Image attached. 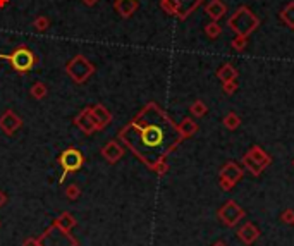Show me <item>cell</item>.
I'll return each instance as SVG.
<instances>
[{
  "label": "cell",
  "instance_id": "5b68a950",
  "mask_svg": "<svg viewBox=\"0 0 294 246\" xmlns=\"http://www.w3.org/2000/svg\"><path fill=\"white\" fill-rule=\"evenodd\" d=\"M202 2L203 0H160V7L169 16H176L181 21H184Z\"/></svg>",
  "mask_w": 294,
  "mask_h": 246
},
{
  "label": "cell",
  "instance_id": "3957f363",
  "mask_svg": "<svg viewBox=\"0 0 294 246\" xmlns=\"http://www.w3.org/2000/svg\"><path fill=\"white\" fill-rule=\"evenodd\" d=\"M2 61H7L16 73L26 74L33 69L36 64H40V57L28 47V45H19L17 48H14V52L10 54H0Z\"/></svg>",
  "mask_w": 294,
  "mask_h": 246
},
{
  "label": "cell",
  "instance_id": "d6986e66",
  "mask_svg": "<svg viewBox=\"0 0 294 246\" xmlns=\"http://www.w3.org/2000/svg\"><path fill=\"white\" fill-rule=\"evenodd\" d=\"M246 45H248V38H246V36H237L236 35V38L230 42V47H232L236 52H243L244 48H246Z\"/></svg>",
  "mask_w": 294,
  "mask_h": 246
},
{
  "label": "cell",
  "instance_id": "7402d4cb",
  "mask_svg": "<svg viewBox=\"0 0 294 246\" xmlns=\"http://www.w3.org/2000/svg\"><path fill=\"white\" fill-rule=\"evenodd\" d=\"M224 124H225L229 129H236L237 124H239V117H237L236 114H229V115H227V117L224 119Z\"/></svg>",
  "mask_w": 294,
  "mask_h": 246
},
{
  "label": "cell",
  "instance_id": "ba28073f",
  "mask_svg": "<svg viewBox=\"0 0 294 246\" xmlns=\"http://www.w3.org/2000/svg\"><path fill=\"white\" fill-rule=\"evenodd\" d=\"M205 12L208 14V17H210L212 21H220L227 14V5L222 0H210V2L205 5Z\"/></svg>",
  "mask_w": 294,
  "mask_h": 246
},
{
  "label": "cell",
  "instance_id": "9c48e42d",
  "mask_svg": "<svg viewBox=\"0 0 294 246\" xmlns=\"http://www.w3.org/2000/svg\"><path fill=\"white\" fill-rule=\"evenodd\" d=\"M241 176H243V170H241L234 162H229L224 167V170H222V177H224V181H227L229 184L236 182Z\"/></svg>",
  "mask_w": 294,
  "mask_h": 246
},
{
  "label": "cell",
  "instance_id": "277c9868",
  "mask_svg": "<svg viewBox=\"0 0 294 246\" xmlns=\"http://www.w3.org/2000/svg\"><path fill=\"white\" fill-rule=\"evenodd\" d=\"M66 73L69 74L74 83L81 84L95 73V66H93L84 55H76V57H73L68 64H66Z\"/></svg>",
  "mask_w": 294,
  "mask_h": 246
},
{
  "label": "cell",
  "instance_id": "ffe728a7",
  "mask_svg": "<svg viewBox=\"0 0 294 246\" xmlns=\"http://www.w3.org/2000/svg\"><path fill=\"white\" fill-rule=\"evenodd\" d=\"M31 95L35 96V98H43V96L47 95V86L43 83H35L33 84V88H31Z\"/></svg>",
  "mask_w": 294,
  "mask_h": 246
},
{
  "label": "cell",
  "instance_id": "e0dca14e",
  "mask_svg": "<svg viewBox=\"0 0 294 246\" xmlns=\"http://www.w3.org/2000/svg\"><path fill=\"white\" fill-rule=\"evenodd\" d=\"M179 131L182 134V138H186V136H189V134H193L196 131V124L191 121V119H184L182 124L179 126Z\"/></svg>",
  "mask_w": 294,
  "mask_h": 246
},
{
  "label": "cell",
  "instance_id": "ac0fdd59",
  "mask_svg": "<svg viewBox=\"0 0 294 246\" xmlns=\"http://www.w3.org/2000/svg\"><path fill=\"white\" fill-rule=\"evenodd\" d=\"M103 154H105L107 159H110V160H115V159H119V157H121L122 150H121V148H119L115 143H110L109 147H107L105 150H103Z\"/></svg>",
  "mask_w": 294,
  "mask_h": 246
},
{
  "label": "cell",
  "instance_id": "7c38bea8",
  "mask_svg": "<svg viewBox=\"0 0 294 246\" xmlns=\"http://www.w3.org/2000/svg\"><path fill=\"white\" fill-rule=\"evenodd\" d=\"M0 126H2L7 133H12L16 128H19V119H17L12 112H7V114L0 119Z\"/></svg>",
  "mask_w": 294,
  "mask_h": 246
},
{
  "label": "cell",
  "instance_id": "7a4b0ae2",
  "mask_svg": "<svg viewBox=\"0 0 294 246\" xmlns=\"http://www.w3.org/2000/svg\"><path fill=\"white\" fill-rule=\"evenodd\" d=\"M227 26L236 33L237 36H248L260 26V17L253 14V10L246 5H241L236 12L227 19Z\"/></svg>",
  "mask_w": 294,
  "mask_h": 246
},
{
  "label": "cell",
  "instance_id": "2e32d148",
  "mask_svg": "<svg viewBox=\"0 0 294 246\" xmlns=\"http://www.w3.org/2000/svg\"><path fill=\"white\" fill-rule=\"evenodd\" d=\"M33 28H35L38 33L47 31V29L50 28V19H48L47 16H38L35 21H33Z\"/></svg>",
  "mask_w": 294,
  "mask_h": 246
},
{
  "label": "cell",
  "instance_id": "30bf717a",
  "mask_svg": "<svg viewBox=\"0 0 294 246\" xmlns=\"http://www.w3.org/2000/svg\"><path fill=\"white\" fill-rule=\"evenodd\" d=\"M217 78L222 81V83H227V81H236L237 69L232 64H224V66H220V69L217 71Z\"/></svg>",
  "mask_w": 294,
  "mask_h": 246
},
{
  "label": "cell",
  "instance_id": "603a6c76",
  "mask_svg": "<svg viewBox=\"0 0 294 246\" xmlns=\"http://www.w3.org/2000/svg\"><path fill=\"white\" fill-rule=\"evenodd\" d=\"M236 89H237L236 81H227V83H224V91L227 93V95H232Z\"/></svg>",
  "mask_w": 294,
  "mask_h": 246
},
{
  "label": "cell",
  "instance_id": "9a60e30c",
  "mask_svg": "<svg viewBox=\"0 0 294 246\" xmlns=\"http://www.w3.org/2000/svg\"><path fill=\"white\" fill-rule=\"evenodd\" d=\"M248 155L251 157L260 167H265V164H270V157H265V154L262 152V148H258V147L251 148V152H249Z\"/></svg>",
  "mask_w": 294,
  "mask_h": 246
},
{
  "label": "cell",
  "instance_id": "8992f818",
  "mask_svg": "<svg viewBox=\"0 0 294 246\" xmlns=\"http://www.w3.org/2000/svg\"><path fill=\"white\" fill-rule=\"evenodd\" d=\"M59 162H61L62 169H64V176H66L68 172H74V170L79 169V167L83 165L84 159L79 152L74 150V148H71V150H66L64 154L61 155Z\"/></svg>",
  "mask_w": 294,
  "mask_h": 246
},
{
  "label": "cell",
  "instance_id": "cb8c5ba5",
  "mask_svg": "<svg viewBox=\"0 0 294 246\" xmlns=\"http://www.w3.org/2000/svg\"><path fill=\"white\" fill-rule=\"evenodd\" d=\"M81 2H83L84 5H88V7H93V5H96V3H98V0H81Z\"/></svg>",
  "mask_w": 294,
  "mask_h": 246
},
{
  "label": "cell",
  "instance_id": "8fae6325",
  "mask_svg": "<svg viewBox=\"0 0 294 246\" xmlns=\"http://www.w3.org/2000/svg\"><path fill=\"white\" fill-rule=\"evenodd\" d=\"M279 19L284 22L289 29H294V2H289L279 14Z\"/></svg>",
  "mask_w": 294,
  "mask_h": 246
},
{
  "label": "cell",
  "instance_id": "44dd1931",
  "mask_svg": "<svg viewBox=\"0 0 294 246\" xmlns=\"http://www.w3.org/2000/svg\"><path fill=\"white\" fill-rule=\"evenodd\" d=\"M191 112H193V115H196V117H202V115H205V112H207V107H205V103L203 102H195L191 105Z\"/></svg>",
  "mask_w": 294,
  "mask_h": 246
},
{
  "label": "cell",
  "instance_id": "6da1fadb",
  "mask_svg": "<svg viewBox=\"0 0 294 246\" xmlns=\"http://www.w3.org/2000/svg\"><path fill=\"white\" fill-rule=\"evenodd\" d=\"M121 140L145 164L155 167L176 148L182 134L179 126L174 124L157 103H148L135 121L122 129Z\"/></svg>",
  "mask_w": 294,
  "mask_h": 246
},
{
  "label": "cell",
  "instance_id": "4fadbf2b",
  "mask_svg": "<svg viewBox=\"0 0 294 246\" xmlns=\"http://www.w3.org/2000/svg\"><path fill=\"white\" fill-rule=\"evenodd\" d=\"M93 115H95V122H98V128H103L110 121V114L102 105H96L93 109Z\"/></svg>",
  "mask_w": 294,
  "mask_h": 246
},
{
  "label": "cell",
  "instance_id": "52a82bcc",
  "mask_svg": "<svg viewBox=\"0 0 294 246\" xmlns=\"http://www.w3.org/2000/svg\"><path fill=\"white\" fill-rule=\"evenodd\" d=\"M138 7H140V2H138V0H115V3H114L115 12L121 17H124V19H129V17L138 10Z\"/></svg>",
  "mask_w": 294,
  "mask_h": 246
},
{
  "label": "cell",
  "instance_id": "d4e9b609",
  "mask_svg": "<svg viewBox=\"0 0 294 246\" xmlns=\"http://www.w3.org/2000/svg\"><path fill=\"white\" fill-rule=\"evenodd\" d=\"M9 2H10V0H0V9H3V7H5Z\"/></svg>",
  "mask_w": 294,
  "mask_h": 246
},
{
  "label": "cell",
  "instance_id": "5bb4252c",
  "mask_svg": "<svg viewBox=\"0 0 294 246\" xmlns=\"http://www.w3.org/2000/svg\"><path fill=\"white\" fill-rule=\"evenodd\" d=\"M205 35L210 40H215L222 35V26L219 24V21H210L208 24H205Z\"/></svg>",
  "mask_w": 294,
  "mask_h": 246
}]
</instances>
